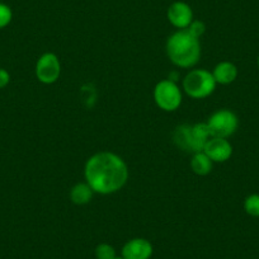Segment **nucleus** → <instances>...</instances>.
Returning a JSON list of instances; mask_svg holds the SVG:
<instances>
[{
	"label": "nucleus",
	"mask_w": 259,
	"mask_h": 259,
	"mask_svg": "<svg viewBox=\"0 0 259 259\" xmlns=\"http://www.w3.org/2000/svg\"><path fill=\"white\" fill-rule=\"evenodd\" d=\"M203 153L215 163H225L233 156L234 148L228 139L211 138L203 148Z\"/></svg>",
	"instance_id": "nucleus-10"
},
{
	"label": "nucleus",
	"mask_w": 259,
	"mask_h": 259,
	"mask_svg": "<svg viewBox=\"0 0 259 259\" xmlns=\"http://www.w3.org/2000/svg\"><path fill=\"white\" fill-rule=\"evenodd\" d=\"M34 74L37 80L45 85L56 83L61 75V62L59 56L54 52H46L41 55L36 62Z\"/></svg>",
	"instance_id": "nucleus-7"
},
{
	"label": "nucleus",
	"mask_w": 259,
	"mask_h": 259,
	"mask_svg": "<svg viewBox=\"0 0 259 259\" xmlns=\"http://www.w3.org/2000/svg\"><path fill=\"white\" fill-rule=\"evenodd\" d=\"M189 165H191V170L193 171L196 176L205 177L208 176V174L212 171L213 161L211 160L203 151H200V153L192 154V159Z\"/></svg>",
	"instance_id": "nucleus-12"
},
{
	"label": "nucleus",
	"mask_w": 259,
	"mask_h": 259,
	"mask_svg": "<svg viewBox=\"0 0 259 259\" xmlns=\"http://www.w3.org/2000/svg\"><path fill=\"white\" fill-rule=\"evenodd\" d=\"M216 80L212 71L206 69H192L182 81V91L192 99H205L216 91Z\"/></svg>",
	"instance_id": "nucleus-4"
},
{
	"label": "nucleus",
	"mask_w": 259,
	"mask_h": 259,
	"mask_svg": "<svg viewBox=\"0 0 259 259\" xmlns=\"http://www.w3.org/2000/svg\"><path fill=\"white\" fill-rule=\"evenodd\" d=\"M94 255L96 259H116L118 256L114 246L108 243L98 244L94 249Z\"/></svg>",
	"instance_id": "nucleus-14"
},
{
	"label": "nucleus",
	"mask_w": 259,
	"mask_h": 259,
	"mask_svg": "<svg viewBox=\"0 0 259 259\" xmlns=\"http://www.w3.org/2000/svg\"><path fill=\"white\" fill-rule=\"evenodd\" d=\"M166 18H168L169 23L176 27L177 29H187L194 19L193 11L186 2L178 0L169 6L168 11H166Z\"/></svg>",
	"instance_id": "nucleus-9"
},
{
	"label": "nucleus",
	"mask_w": 259,
	"mask_h": 259,
	"mask_svg": "<svg viewBox=\"0 0 259 259\" xmlns=\"http://www.w3.org/2000/svg\"><path fill=\"white\" fill-rule=\"evenodd\" d=\"M211 135L216 138L229 139L238 131L239 118L235 112L228 108H221L213 112L207 119Z\"/></svg>",
	"instance_id": "nucleus-6"
},
{
	"label": "nucleus",
	"mask_w": 259,
	"mask_h": 259,
	"mask_svg": "<svg viewBox=\"0 0 259 259\" xmlns=\"http://www.w3.org/2000/svg\"><path fill=\"white\" fill-rule=\"evenodd\" d=\"M244 211L251 218H259V194L251 193L244 200Z\"/></svg>",
	"instance_id": "nucleus-15"
},
{
	"label": "nucleus",
	"mask_w": 259,
	"mask_h": 259,
	"mask_svg": "<svg viewBox=\"0 0 259 259\" xmlns=\"http://www.w3.org/2000/svg\"><path fill=\"white\" fill-rule=\"evenodd\" d=\"M94 196L93 189L91 188L87 182H80L76 183L73 188L70 189V200L74 205L84 206L88 205Z\"/></svg>",
	"instance_id": "nucleus-13"
},
{
	"label": "nucleus",
	"mask_w": 259,
	"mask_h": 259,
	"mask_svg": "<svg viewBox=\"0 0 259 259\" xmlns=\"http://www.w3.org/2000/svg\"><path fill=\"white\" fill-rule=\"evenodd\" d=\"M154 102L164 112H176L183 102V92L173 79H164L154 88Z\"/></svg>",
	"instance_id": "nucleus-5"
},
{
	"label": "nucleus",
	"mask_w": 259,
	"mask_h": 259,
	"mask_svg": "<svg viewBox=\"0 0 259 259\" xmlns=\"http://www.w3.org/2000/svg\"><path fill=\"white\" fill-rule=\"evenodd\" d=\"M256 65H258V69H259V55L258 57H256Z\"/></svg>",
	"instance_id": "nucleus-19"
},
{
	"label": "nucleus",
	"mask_w": 259,
	"mask_h": 259,
	"mask_svg": "<svg viewBox=\"0 0 259 259\" xmlns=\"http://www.w3.org/2000/svg\"><path fill=\"white\" fill-rule=\"evenodd\" d=\"M13 21V11L6 3H0V29L8 27Z\"/></svg>",
	"instance_id": "nucleus-16"
},
{
	"label": "nucleus",
	"mask_w": 259,
	"mask_h": 259,
	"mask_svg": "<svg viewBox=\"0 0 259 259\" xmlns=\"http://www.w3.org/2000/svg\"><path fill=\"white\" fill-rule=\"evenodd\" d=\"M116 259H123V258H122V256H117Z\"/></svg>",
	"instance_id": "nucleus-20"
},
{
	"label": "nucleus",
	"mask_w": 259,
	"mask_h": 259,
	"mask_svg": "<svg viewBox=\"0 0 259 259\" xmlns=\"http://www.w3.org/2000/svg\"><path fill=\"white\" fill-rule=\"evenodd\" d=\"M165 51L169 61L181 69H193L202 54L200 38L192 36L187 29H177L168 37Z\"/></svg>",
	"instance_id": "nucleus-2"
},
{
	"label": "nucleus",
	"mask_w": 259,
	"mask_h": 259,
	"mask_svg": "<svg viewBox=\"0 0 259 259\" xmlns=\"http://www.w3.org/2000/svg\"><path fill=\"white\" fill-rule=\"evenodd\" d=\"M212 75L215 78L216 84L229 85V84L234 83L238 78V66L231 61H221L213 68Z\"/></svg>",
	"instance_id": "nucleus-11"
},
{
	"label": "nucleus",
	"mask_w": 259,
	"mask_h": 259,
	"mask_svg": "<svg viewBox=\"0 0 259 259\" xmlns=\"http://www.w3.org/2000/svg\"><path fill=\"white\" fill-rule=\"evenodd\" d=\"M9 83H11V74L6 69L0 68V89L6 88Z\"/></svg>",
	"instance_id": "nucleus-18"
},
{
	"label": "nucleus",
	"mask_w": 259,
	"mask_h": 259,
	"mask_svg": "<svg viewBox=\"0 0 259 259\" xmlns=\"http://www.w3.org/2000/svg\"><path fill=\"white\" fill-rule=\"evenodd\" d=\"M212 138L207 122L194 124H181L173 134V141L179 149L187 153L203 151L206 143Z\"/></svg>",
	"instance_id": "nucleus-3"
},
{
	"label": "nucleus",
	"mask_w": 259,
	"mask_h": 259,
	"mask_svg": "<svg viewBox=\"0 0 259 259\" xmlns=\"http://www.w3.org/2000/svg\"><path fill=\"white\" fill-rule=\"evenodd\" d=\"M154 253V246L145 238H133L123 244L121 256L123 259H150Z\"/></svg>",
	"instance_id": "nucleus-8"
},
{
	"label": "nucleus",
	"mask_w": 259,
	"mask_h": 259,
	"mask_svg": "<svg viewBox=\"0 0 259 259\" xmlns=\"http://www.w3.org/2000/svg\"><path fill=\"white\" fill-rule=\"evenodd\" d=\"M126 161L112 151L93 154L84 165V179L94 193L113 194L121 191L128 181Z\"/></svg>",
	"instance_id": "nucleus-1"
},
{
	"label": "nucleus",
	"mask_w": 259,
	"mask_h": 259,
	"mask_svg": "<svg viewBox=\"0 0 259 259\" xmlns=\"http://www.w3.org/2000/svg\"><path fill=\"white\" fill-rule=\"evenodd\" d=\"M187 31L192 34V36L201 38V37L205 34L206 32V24L202 21H198V19H193L192 23L189 24V27L187 28Z\"/></svg>",
	"instance_id": "nucleus-17"
}]
</instances>
